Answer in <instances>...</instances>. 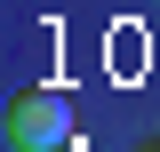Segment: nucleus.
Masks as SVG:
<instances>
[{"instance_id":"f257e3e1","label":"nucleus","mask_w":160,"mask_h":152,"mask_svg":"<svg viewBox=\"0 0 160 152\" xmlns=\"http://www.w3.org/2000/svg\"><path fill=\"white\" fill-rule=\"evenodd\" d=\"M72 128H80V104L64 88H24V96H8V112H0L8 152H64Z\"/></svg>"}]
</instances>
